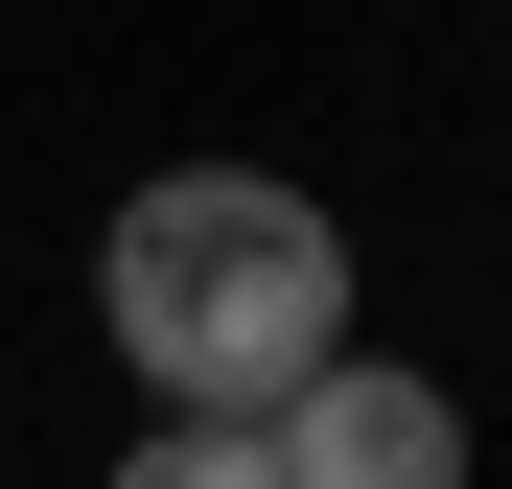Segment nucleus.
<instances>
[{
	"label": "nucleus",
	"instance_id": "nucleus-3",
	"mask_svg": "<svg viewBox=\"0 0 512 489\" xmlns=\"http://www.w3.org/2000/svg\"><path fill=\"white\" fill-rule=\"evenodd\" d=\"M117 489H280V466H256V420H163V443H117Z\"/></svg>",
	"mask_w": 512,
	"mask_h": 489
},
{
	"label": "nucleus",
	"instance_id": "nucleus-1",
	"mask_svg": "<svg viewBox=\"0 0 512 489\" xmlns=\"http://www.w3.org/2000/svg\"><path fill=\"white\" fill-rule=\"evenodd\" d=\"M94 326H117V373L163 420H280V396L350 350V233H326V187H280V163H163L94 233Z\"/></svg>",
	"mask_w": 512,
	"mask_h": 489
},
{
	"label": "nucleus",
	"instance_id": "nucleus-2",
	"mask_svg": "<svg viewBox=\"0 0 512 489\" xmlns=\"http://www.w3.org/2000/svg\"><path fill=\"white\" fill-rule=\"evenodd\" d=\"M256 466L280 489H466V396L396 373V350H326L280 420H256Z\"/></svg>",
	"mask_w": 512,
	"mask_h": 489
}]
</instances>
